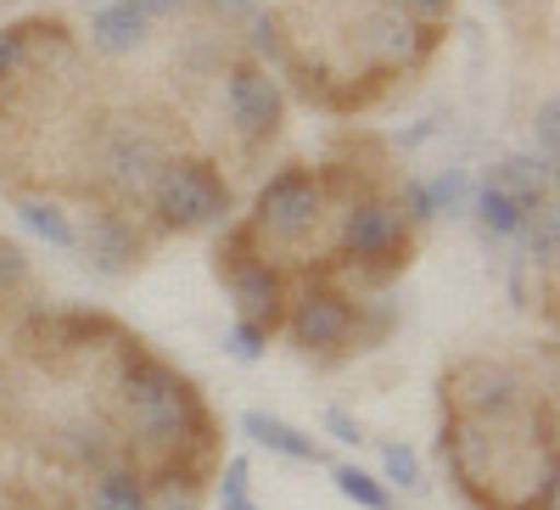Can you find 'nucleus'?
<instances>
[{
  "label": "nucleus",
  "mask_w": 560,
  "mask_h": 510,
  "mask_svg": "<svg viewBox=\"0 0 560 510\" xmlns=\"http://www.w3.org/2000/svg\"><path fill=\"white\" fill-rule=\"evenodd\" d=\"M280 326L292 332V343L303 353H337L359 337V309L337 287H308L303 298L287 303V320H280Z\"/></svg>",
  "instance_id": "obj_3"
},
{
  "label": "nucleus",
  "mask_w": 560,
  "mask_h": 510,
  "mask_svg": "<svg viewBox=\"0 0 560 510\" xmlns=\"http://www.w3.org/2000/svg\"><path fill=\"white\" fill-rule=\"evenodd\" d=\"M477 213H482V224L493 230V236H522V224H527V213H533V208H522L510 192H499V185H482Z\"/></svg>",
  "instance_id": "obj_9"
},
{
  "label": "nucleus",
  "mask_w": 560,
  "mask_h": 510,
  "mask_svg": "<svg viewBox=\"0 0 560 510\" xmlns=\"http://www.w3.org/2000/svg\"><path fill=\"white\" fill-rule=\"evenodd\" d=\"M18 213L34 236H45L51 247H79V224L62 213V202H45V197H18Z\"/></svg>",
  "instance_id": "obj_8"
},
{
  "label": "nucleus",
  "mask_w": 560,
  "mask_h": 510,
  "mask_svg": "<svg viewBox=\"0 0 560 510\" xmlns=\"http://www.w3.org/2000/svg\"><path fill=\"white\" fill-rule=\"evenodd\" d=\"M219 510H258V505H253V499H224Z\"/></svg>",
  "instance_id": "obj_16"
},
{
  "label": "nucleus",
  "mask_w": 560,
  "mask_h": 510,
  "mask_svg": "<svg viewBox=\"0 0 560 510\" xmlns=\"http://www.w3.org/2000/svg\"><path fill=\"white\" fill-rule=\"evenodd\" d=\"M213 264H219V281L230 287V298H236V314L247 320V326L258 332H280V320H287V269H280L253 236H247V224H230L219 247H213Z\"/></svg>",
  "instance_id": "obj_2"
},
{
  "label": "nucleus",
  "mask_w": 560,
  "mask_h": 510,
  "mask_svg": "<svg viewBox=\"0 0 560 510\" xmlns=\"http://www.w3.org/2000/svg\"><path fill=\"white\" fill-rule=\"evenodd\" d=\"M325 427H331V432H337L342 443H359V427L348 421V415H342V409H331V415H325Z\"/></svg>",
  "instance_id": "obj_15"
},
{
  "label": "nucleus",
  "mask_w": 560,
  "mask_h": 510,
  "mask_svg": "<svg viewBox=\"0 0 560 510\" xmlns=\"http://www.w3.org/2000/svg\"><path fill=\"white\" fill-rule=\"evenodd\" d=\"M443 393H454V415H471V421H510L527 398L516 370L493 359H465L443 382Z\"/></svg>",
  "instance_id": "obj_4"
},
{
  "label": "nucleus",
  "mask_w": 560,
  "mask_h": 510,
  "mask_svg": "<svg viewBox=\"0 0 560 510\" xmlns=\"http://www.w3.org/2000/svg\"><path fill=\"white\" fill-rule=\"evenodd\" d=\"M247 477H253V466L236 454V460H224V472H219V505L224 499H247Z\"/></svg>",
  "instance_id": "obj_14"
},
{
  "label": "nucleus",
  "mask_w": 560,
  "mask_h": 510,
  "mask_svg": "<svg viewBox=\"0 0 560 510\" xmlns=\"http://www.w3.org/2000/svg\"><path fill=\"white\" fill-rule=\"evenodd\" d=\"M113 415H118L124 438H135L147 454H179L185 443H208V438H185V432L208 427L191 382H185L174 364H163L158 353H147L140 343L124 348V359H118Z\"/></svg>",
  "instance_id": "obj_1"
},
{
  "label": "nucleus",
  "mask_w": 560,
  "mask_h": 510,
  "mask_svg": "<svg viewBox=\"0 0 560 510\" xmlns=\"http://www.w3.org/2000/svg\"><path fill=\"white\" fill-rule=\"evenodd\" d=\"M79 247L96 258L107 275H124L129 264H140V253H147V236H140V224H135V219L96 208V213H90V224L79 230Z\"/></svg>",
  "instance_id": "obj_5"
},
{
  "label": "nucleus",
  "mask_w": 560,
  "mask_h": 510,
  "mask_svg": "<svg viewBox=\"0 0 560 510\" xmlns=\"http://www.w3.org/2000/svg\"><path fill=\"white\" fill-rule=\"evenodd\" d=\"M84 499H90V510H152L147 483H140V472L124 466V460H113V466H102V472H90Z\"/></svg>",
  "instance_id": "obj_6"
},
{
  "label": "nucleus",
  "mask_w": 560,
  "mask_h": 510,
  "mask_svg": "<svg viewBox=\"0 0 560 510\" xmlns=\"http://www.w3.org/2000/svg\"><path fill=\"white\" fill-rule=\"evenodd\" d=\"M382 472H387V483H398V488H420V454L404 449V443H387V449H382Z\"/></svg>",
  "instance_id": "obj_12"
},
{
  "label": "nucleus",
  "mask_w": 560,
  "mask_h": 510,
  "mask_svg": "<svg viewBox=\"0 0 560 510\" xmlns=\"http://www.w3.org/2000/svg\"><path fill=\"white\" fill-rule=\"evenodd\" d=\"M242 432L258 443V449H269V454H287V460H303V466H314V460H325V449L308 438V432H298V427H287L280 415H264V409H247L242 415Z\"/></svg>",
  "instance_id": "obj_7"
},
{
  "label": "nucleus",
  "mask_w": 560,
  "mask_h": 510,
  "mask_svg": "<svg viewBox=\"0 0 560 510\" xmlns=\"http://www.w3.org/2000/svg\"><path fill=\"white\" fill-rule=\"evenodd\" d=\"M337 494L353 499L359 510H393V488L382 477H370L364 466H337Z\"/></svg>",
  "instance_id": "obj_10"
},
{
  "label": "nucleus",
  "mask_w": 560,
  "mask_h": 510,
  "mask_svg": "<svg viewBox=\"0 0 560 510\" xmlns=\"http://www.w3.org/2000/svg\"><path fill=\"white\" fill-rule=\"evenodd\" d=\"M68 454H73V466L79 472H102V466H113V438L107 432H96V427H73L68 432Z\"/></svg>",
  "instance_id": "obj_11"
},
{
  "label": "nucleus",
  "mask_w": 560,
  "mask_h": 510,
  "mask_svg": "<svg viewBox=\"0 0 560 510\" xmlns=\"http://www.w3.org/2000/svg\"><path fill=\"white\" fill-rule=\"evenodd\" d=\"M224 348L236 353V359H264V348H269V332H258V326H247V320H236V326H230V337H224Z\"/></svg>",
  "instance_id": "obj_13"
}]
</instances>
